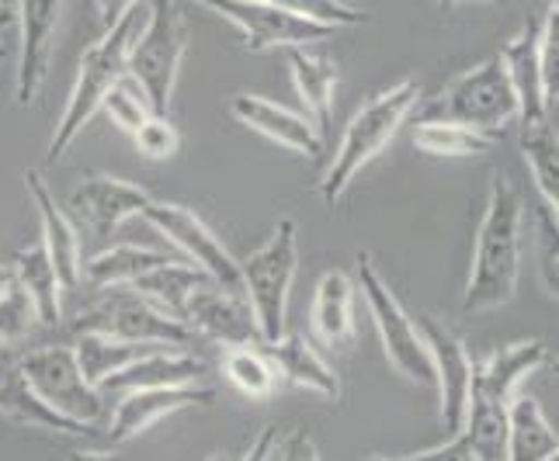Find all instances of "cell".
I'll use <instances>...</instances> for the list:
<instances>
[{"instance_id":"obj_8","label":"cell","mask_w":559,"mask_h":461,"mask_svg":"<svg viewBox=\"0 0 559 461\" xmlns=\"http://www.w3.org/2000/svg\"><path fill=\"white\" fill-rule=\"evenodd\" d=\"M70 333H105L136 343H157V348L188 351L195 330L188 323L167 316L157 302H150L143 292H126V288H105L102 299H94L70 323Z\"/></svg>"},{"instance_id":"obj_39","label":"cell","mask_w":559,"mask_h":461,"mask_svg":"<svg viewBox=\"0 0 559 461\" xmlns=\"http://www.w3.org/2000/svg\"><path fill=\"white\" fill-rule=\"evenodd\" d=\"M538 70H543L546 105H559V11H549L546 25L538 28Z\"/></svg>"},{"instance_id":"obj_7","label":"cell","mask_w":559,"mask_h":461,"mask_svg":"<svg viewBox=\"0 0 559 461\" xmlns=\"http://www.w3.org/2000/svg\"><path fill=\"white\" fill-rule=\"evenodd\" d=\"M417 119H445L462 122L479 132L500 136L518 119V94L500 56H490L479 66L459 73L455 81L435 94V98L417 111Z\"/></svg>"},{"instance_id":"obj_47","label":"cell","mask_w":559,"mask_h":461,"mask_svg":"<svg viewBox=\"0 0 559 461\" xmlns=\"http://www.w3.org/2000/svg\"><path fill=\"white\" fill-rule=\"evenodd\" d=\"M441 8H455V4H462V0H438ZM476 4H490V0H476Z\"/></svg>"},{"instance_id":"obj_3","label":"cell","mask_w":559,"mask_h":461,"mask_svg":"<svg viewBox=\"0 0 559 461\" xmlns=\"http://www.w3.org/2000/svg\"><path fill=\"white\" fill-rule=\"evenodd\" d=\"M417 98H420V84L417 81H403V84H396L390 90L376 94L372 101H365L355 111V119L348 122V129H344L341 146L334 153V163L320 181V198L326 205L341 202V195L358 178V170L369 167L379 153L390 146V139L396 136V129L414 114Z\"/></svg>"},{"instance_id":"obj_5","label":"cell","mask_w":559,"mask_h":461,"mask_svg":"<svg viewBox=\"0 0 559 461\" xmlns=\"http://www.w3.org/2000/svg\"><path fill=\"white\" fill-rule=\"evenodd\" d=\"M188 49L181 0H153L146 22L129 49V76L143 87L153 114H167Z\"/></svg>"},{"instance_id":"obj_6","label":"cell","mask_w":559,"mask_h":461,"mask_svg":"<svg viewBox=\"0 0 559 461\" xmlns=\"http://www.w3.org/2000/svg\"><path fill=\"white\" fill-rule=\"evenodd\" d=\"M355 271H358L355 281L361 288V299H365V305H369L372 323H376L379 340H382V351H385V357H390V364L407 381H414V386L435 389V361L428 351V340H424L420 326L411 319L407 310H403V302L396 299L390 281L379 275L376 260L365 254V250L355 260Z\"/></svg>"},{"instance_id":"obj_42","label":"cell","mask_w":559,"mask_h":461,"mask_svg":"<svg viewBox=\"0 0 559 461\" xmlns=\"http://www.w3.org/2000/svg\"><path fill=\"white\" fill-rule=\"evenodd\" d=\"M400 461H479V458L469 451L466 440H462L459 434H452V437H449L441 448H431V451H417V454H403Z\"/></svg>"},{"instance_id":"obj_43","label":"cell","mask_w":559,"mask_h":461,"mask_svg":"<svg viewBox=\"0 0 559 461\" xmlns=\"http://www.w3.org/2000/svg\"><path fill=\"white\" fill-rule=\"evenodd\" d=\"M136 8H140V0H94V14H98V22H102L105 28L119 25L122 17H126L129 11H136Z\"/></svg>"},{"instance_id":"obj_34","label":"cell","mask_w":559,"mask_h":461,"mask_svg":"<svg viewBox=\"0 0 559 461\" xmlns=\"http://www.w3.org/2000/svg\"><path fill=\"white\" fill-rule=\"evenodd\" d=\"M223 375L229 378V386L250 399H267L278 386V372L272 357L258 351L254 343H240V348H226L223 357Z\"/></svg>"},{"instance_id":"obj_31","label":"cell","mask_w":559,"mask_h":461,"mask_svg":"<svg viewBox=\"0 0 559 461\" xmlns=\"http://www.w3.org/2000/svg\"><path fill=\"white\" fill-rule=\"evenodd\" d=\"M167 257L160 254V250H146V246H111V250H102L98 257H91L84 264V275L94 288H126L132 284L136 278H143L146 271H153V267H160Z\"/></svg>"},{"instance_id":"obj_14","label":"cell","mask_w":559,"mask_h":461,"mask_svg":"<svg viewBox=\"0 0 559 461\" xmlns=\"http://www.w3.org/2000/svg\"><path fill=\"white\" fill-rule=\"evenodd\" d=\"M150 205L153 195L146 187L108 174H91L76 181L70 191V208L76 222H84L94 236H111L126 219L143 216Z\"/></svg>"},{"instance_id":"obj_25","label":"cell","mask_w":559,"mask_h":461,"mask_svg":"<svg viewBox=\"0 0 559 461\" xmlns=\"http://www.w3.org/2000/svg\"><path fill=\"white\" fill-rule=\"evenodd\" d=\"M267 357H272L275 372L288 381V386L320 392L323 399H334V402L341 399V378H337V372L317 354V348L306 337L285 333L282 340L267 343Z\"/></svg>"},{"instance_id":"obj_49","label":"cell","mask_w":559,"mask_h":461,"mask_svg":"<svg viewBox=\"0 0 559 461\" xmlns=\"http://www.w3.org/2000/svg\"><path fill=\"white\" fill-rule=\"evenodd\" d=\"M546 8H549V11H559V0H546Z\"/></svg>"},{"instance_id":"obj_17","label":"cell","mask_w":559,"mask_h":461,"mask_svg":"<svg viewBox=\"0 0 559 461\" xmlns=\"http://www.w3.org/2000/svg\"><path fill=\"white\" fill-rule=\"evenodd\" d=\"M229 108H234V114L247 129L261 132L264 139L302 153V157H320L323 153V136L310 114H299L272 98H261V94H237Z\"/></svg>"},{"instance_id":"obj_1","label":"cell","mask_w":559,"mask_h":461,"mask_svg":"<svg viewBox=\"0 0 559 461\" xmlns=\"http://www.w3.org/2000/svg\"><path fill=\"white\" fill-rule=\"evenodd\" d=\"M522 195L504 174H497L490 181L484 222L476 229L469 284L462 292V310L466 313H490L514 299L518 271H522Z\"/></svg>"},{"instance_id":"obj_44","label":"cell","mask_w":559,"mask_h":461,"mask_svg":"<svg viewBox=\"0 0 559 461\" xmlns=\"http://www.w3.org/2000/svg\"><path fill=\"white\" fill-rule=\"evenodd\" d=\"M17 32V0H0V38Z\"/></svg>"},{"instance_id":"obj_33","label":"cell","mask_w":559,"mask_h":461,"mask_svg":"<svg viewBox=\"0 0 559 461\" xmlns=\"http://www.w3.org/2000/svg\"><path fill=\"white\" fill-rule=\"evenodd\" d=\"M522 157L532 170V181L559 219V132L549 122L522 129Z\"/></svg>"},{"instance_id":"obj_20","label":"cell","mask_w":559,"mask_h":461,"mask_svg":"<svg viewBox=\"0 0 559 461\" xmlns=\"http://www.w3.org/2000/svg\"><path fill=\"white\" fill-rule=\"evenodd\" d=\"M538 25L535 17L522 25L511 43L500 52L504 60V70L511 76V87L518 94V119L525 125H538V122H549V105H546V94H543V70H538Z\"/></svg>"},{"instance_id":"obj_52","label":"cell","mask_w":559,"mask_h":461,"mask_svg":"<svg viewBox=\"0 0 559 461\" xmlns=\"http://www.w3.org/2000/svg\"><path fill=\"white\" fill-rule=\"evenodd\" d=\"M552 375H559V357H556V364H552Z\"/></svg>"},{"instance_id":"obj_35","label":"cell","mask_w":559,"mask_h":461,"mask_svg":"<svg viewBox=\"0 0 559 461\" xmlns=\"http://www.w3.org/2000/svg\"><path fill=\"white\" fill-rule=\"evenodd\" d=\"M535 260L546 292L559 299V219L549 205L535 208Z\"/></svg>"},{"instance_id":"obj_27","label":"cell","mask_w":559,"mask_h":461,"mask_svg":"<svg viewBox=\"0 0 559 461\" xmlns=\"http://www.w3.org/2000/svg\"><path fill=\"white\" fill-rule=\"evenodd\" d=\"M153 351H160L157 343H136V340H119L105 333H73L76 364H81V375L94 389H102L111 375H119L132 361H140Z\"/></svg>"},{"instance_id":"obj_12","label":"cell","mask_w":559,"mask_h":461,"mask_svg":"<svg viewBox=\"0 0 559 461\" xmlns=\"http://www.w3.org/2000/svg\"><path fill=\"white\" fill-rule=\"evenodd\" d=\"M60 14H63V0H17V73H14L17 108H32L46 87L56 32H60Z\"/></svg>"},{"instance_id":"obj_32","label":"cell","mask_w":559,"mask_h":461,"mask_svg":"<svg viewBox=\"0 0 559 461\" xmlns=\"http://www.w3.org/2000/svg\"><path fill=\"white\" fill-rule=\"evenodd\" d=\"M459 437L479 461H508V407H497L484 396H469Z\"/></svg>"},{"instance_id":"obj_46","label":"cell","mask_w":559,"mask_h":461,"mask_svg":"<svg viewBox=\"0 0 559 461\" xmlns=\"http://www.w3.org/2000/svg\"><path fill=\"white\" fill-rule=\"evenodd\" d=\"M17 288V281H14V264H0V302H4L11 292Z\"/></svg>"},{"instance_id":"obj_23","label":"cell","mask_w":559,"mask_h":461,"mask_svg":"<svg viewBox=\"0 0 559 461\" xmlns=\"http://www.w3.org/2000/svg\"><path fill=\"white\" fill-rule=\"evenodd\" d=\"M288 73H293L296 94L306 114L320 129V136H331V114H334V90H337V63L331 56L310 52V46L288 49Z\"/></svg>"},{"instance_id":"obj_11","label":"cell","mask_w":559,"mask_h":461,"mask_svg":"<svg viewBox=\"0 0 559 461\" xmlns=\"http://www.w3.org/2000/svg\"><path fill=\"white\" fill-rule=\"evenodd\" d=\"M195 4L223 14L229 25H234L243 38V46L250 52H264V49H293V46H313L331 38L337 28L310 22V17H299L285 8L267 4V0H195Z\"/></svg>"},{"instance_id":"obj_22","label":"cell","mask_w":559,"mask_h":461,"mask_svg":"<svg viewBox=\"0 0 559 461\" xmlns=\"http://www.w3.org/2000/svg\"><path fill=\"white\" fill-rule=\"evenodd\" d=\"M205 378V364L188 354V351H175V348H160L140 361H132L129 368H122L119 375H111L102 392H136V389H167V386H195V381Z\"/></svg>"},{"instance_id":"obj_51","label":"cell","mask_w":559,"mask_h":461,"mask_svg":"<svg viewBox=\"0 0 559 461\" xmlns=\"http://www.w3.org/2000/svg\"><path fill=\"white\" fill-rule=\"evenodd\" d=\"M4 56H8V46H4V38H0V60H4Z\"/></svg>"},{"instance_id":"obj_48","label":"cell","mask_w":559,"mask_h":461,"mask_svg":"<svg viewBox=\"0 0 559 461\" xmlns=\"http://www.w3.org/2000/svg\"><path fill=\"white\" fill-rule=\"evenodd\" d=\"M209 461H234V458H229V454H212Z\"/></svg>"},{"instance_id":"obj_28","label":"cell","mask_w":559,"mask_h":461,"mask_svg":"<svg viewBox=\"0 0 559 461\" xmlns=\"http://www.w3.org/2000/svg\"><path fill=\"white\" fill-rule=\"evenodd\" d=\"M559 437L535 396H514L508 407V461H549Z\"/></svg>"},{"instance_id":"obj_45","label":"cell","mask_w":559,"mask_h":461,"mask_svg":"<svg viewBox=\"0 0 559 461\" xmlns=\"http://www.w3.org/2000/svg\"><path fill=\"white\" fill-rule=\"evenodd\" d=\"M67 461H126L119 451H70Z\"/></svg>"},{"instance_id":"obj_24","label":"cell","mask_w":559,"mask_h":461,"mask_svg":"<svg viewBox=\"0 0 559 461\" xmlns=\"http://www.w3.org/2000/svg\"><path fill=\"white\" fill-rule=\"evenodd\" d=\"M313 333L320 343L344 351L355 343V281L344 271H326L313 292Z\"/></svg>"},{"instance_id":"obj_40","label":"cell","mask_w":559,"mask_h":461,"mask_svg":"<svg viewBox=\"0 0 559 461\" xmlns=\"http://www.w3.org/2000/svg\"><path fill=\"white\" fill-rule=\"evenodd\" d=\"M35 319V310L28 295L22 292V288H14V292L0 302V348H8V343L28 337V326Z\"/></svg>"},{"instance_id":"obj_50","label":"cell","mask_w":559,"mask_h":461,"mask_svg":"<svg viewBox=\"0 0 559 461\" xmlns=\"http://www.w3.org/2000/svg\"><path fill=\"white\" fill-rule=\"evenodd\" d=\"M369 461H400V458H382V454H372Z\"/></svg>"},{"instance_id":"obj_29","label":"cell","mask_w":559,"mask_h":461,"mask_svg":"<svg viewBox=\"0 0 559 461\" xmlns=\"http://www.w3.org/2000/svg\"><path fill=\"white\" fill-rule=\"evenodd\" d=\"M497 143L490 132H479L445 119H414V146L431 157H484Z\"/></svg>"},{"instance_id":"obj_54","label":"cell","mask_w":559,"mask_h":461,"mask_svg":"<svg viewBox=\"0 0 559 461\" xmlns=\"http://www.w3.org/2000/svg\"><path fill=\"white\" fill-rule=\"evenodd\" d=\"M87 4H91V8H94V0H87Z\"/></svg>"},{"instance_id":"obj_30","label":"cell","mask_w":559,"mask_h":461,"mask_svg":"<svg viewBox=\"0 0 559 461\" xmlns=\"http://www.w3.org/2000/svg\"><path fill=\"white\" fill-rule=\"evenodd\" d=\"M205 281V275L199 271L195 264H181V260H167L160 267H153L143 278L132 281L136 292H143L150 302H157L167 316H175L185 323V310H188V299L191 292Z\"/></svg>"},{"instance_id":"obj_13","label":"cell","mask_w":559,"mask_h":461,"mask_svg":"<svg viewBox=\"0 0 559 461\" xmlns=\"http://www.w3.org/2000/svg\"><path fill=\"white\" fill-rule=\"evenodd\" d=\"M417 326H420L424 340H428V351L435 361V389L441 392V420H445V427L452 434H459L462 420H466V410H469L476 361L469 357L466 343H462L441 319L420 316Z\"/></svg>"},{"instance_id":"obj_19","label":"cell","mask_w":559,"mask_h":461,"mask_svg":"<svg viewBox=\"0 0 559 461\" xmlns=\"http://www.w3.org/2000/svg\"><path fill=\"white\" fill-rule=\"evenodd\" d=\"M0 416H8L11 424L25 427H43L52 434H94L91 424H76V420L49 410L43 399L35 396L28 386V378L22 372V354H14L11 348H0Z\"/></svg>"},{"instance_id":"obj_16","label":"cell","mask_w":559,"mask_h":461,"mask_svg":"<svg viewBox=\"0 0 559 461\" xmlns=\"http://www.w3.org/2000/svg\"><path fill=\"white\" fill-rule=\"evenodd\" d=\"M185 323L195 333L226 343V348H240V343H258L261 340L254 313H250L247 299L226 292V288H219L216 281H209V278L195 288V292H191L188 310H185Z\"/></svg>"},{"instance_id":"obj_15","label":"cell","mask_w":559,"mask_h":461,"mask_svg":"<svg viewBox=\"0 0 559 461\" xmlns=\"http://www.w3.org/2000/svg\"><path fill=\"white\" fill-rule=\"evenodd\" d=\"M216 399L205 386H167V389H136L126 392L115 410H108V437L115 445H126V440L146 434L150 427H157L160 420L170 413H181L191 407H209Z\"/></svg>"},{"instance_id":"obj_38","label":"cell","mask_w":559,"mask_h":461,"mask_svg":"<svg viewBox=\"0 0 559 461\" xmlns=\"http://www.w3.org/2000/svg\"><path fill=\"white\" fill-rule=\"evenodd\" d=\"M132 143H136L140 157L167 160V157H175V153H178L181 136H178V129L167 122V114H150V119L136 132H132Z\"/></svg>"},{"instance_id":"obj_37","label":"cell","mask_w":559,"mask_h":461,"mask_svg":"<svg viewBox=\"0 0 559 461\" xmlns=\"http://www.w3.org/2000/svg\"><path fill=\"white\" fill-rule=\"evenodd\" d=\"M267 4L285 8V11H293L299 17H310V22L331 25V28H355V25L365 22V17H369L361 8L344 4V0H267Z\"/></svg>"},{"instance_id":"obj_41","label":"cell","mask_w":559,"mask_h":461,"mask_svg":"<svg viewBox=\"0 0 559 461\" xmlns=\"http://www.w3.org/2000/svg\"><path fill=\"white\" fill-rule=\"evenodd\" d=\"M267 461H320V451H317V440L310 430H293L285 440H275L272 454Z\"/></svg>"},{"instance_id":"obj_4","label":"cell","mask_w":559,"mask_h":461,"mask_svg":"<svg viewBox=\"0 0 559 461\" xmlns=\"http://www.w3.org/2000/svg\"><path fill=\"white\" fill-rule=\"evenodd\" d=\"M299 271V229L293 219H278L254 254L240 260L243 299L258 323L261 343H275L285 337V310L288 292Z\"/></svg>"},{"instance_id":"obj_9","label":"cell","mask_w":559,"mask_h":461,"mask_svg":"<svg viewBox=\"0 0 559 461\" xmlns=\"http://www.w3.org/2000/svg\"><path fill=\"white\" fill-rule=\"evenodd\" d=\"M22 372L35 396L46 402L49 410L63 413L76 424L98 427V420H108L105 392L94 389L81 375L73 343H49V348H35L22 354Z\"/></svg>"},{"instance_id":"obj_26","label":"cell","mask_w":559,"mask_h":461,"mask_svg":"<svg viewBox=\"0 0 559 461\" xmlns=\"http://www.w3.org/2000/svg\"><path fill=\"white\" fill-rule=\"evenodd\" d=\"M14 281L28 295L35 319L43 326H56L63 319V284L56 267L46 254L43 240L28 243L22 254L14 257Z\"/></svg>"},{"instance_id":"obj_36","label":"cell","mask_w":559,"mask_h":461,"mask_svg":"<svg viewBox=\"0 0 559 461\" xmlns=\"http://www.w3.org/2000/svg\"><path fill=\"white\" fill-rule=\"evenodd\" d=\"M102 111H105L108 119H111L115 125H119V129H126V132H136V129L150 119V114H153V108H150V101H146L143 87H140L136 81H132L129 73L105 94Z\"/></svg>"},{"instance_id":"obj_10","label":"cell","mask_w":559,"mask_h":461,"mask_svg":"<svg viewBox=\"0 0 559 461\" xmlns=\"http://www.w3.org/2000/svg\"><path fill=\"white\" fill-rule=\"evenodd\" d=\"M143 219L153 229H160V233L167 236V243H175L181 250V257L188 264H195L209 281H216L219 288H226V292H234V295H243L240 260L229 254V250L223 246V240L212 233V229L191 213V208L153 198V205L143 213Z\"/></svg>"},{"instance_id":"obj_21","label":"cell","mask_w":559,"mask_h":461,"mask_svg":"<svg viewBox=\"0 0 559 461\" xmlns=\"http://www.w3.org/2000/svg\"><path fill=\"white\" fill-rule=\"evenodd\" d=\"M549 351L543 340H518L508 348L493 351L487 361L476 364L473 372V396H484L497 407H511V399L522 386V378L532 375L538 364H546Z\"/></svg>"},{"instance_id":"obj_2","label":"cell","mask_w":559,"mask_h":461,"mask_svg":"<svg viewBox=\"0 0 559 461\" xmlns=\"http://www.w3.org/2000/svg\"><path fill=\"white\" fill-rule=\"evenodd\" d=\"M143 28L140 8L129 11L119 25L105 28V35L94 46L84 49L81 66H76V81L70 87V98L63 105L60 122L52 129V143L46 149V163H60L76 136L87 129V122L102 111L105 94L122 81L129 70V49L136 43V35Z\"/></svg>"},{"instance_id":"obj_18","label":"cell","mask_w":559,"mask_h":461,"mask_svg":"<svg viewBox=\"0 0 559 461\" xmlns=\"http://www.w3.org/2000/svg\"><path fill=\"white\" fill-rule=\"evenodd\" d=\"M25 187H28L35 213H38V222H43V246L56 267V275H60V284L76 288L84 275V264H81V236H76L73 219L63 213L60 202L52 198V191L38 170H28Z\"/></svg>"},{"instance_id":"obj_53","label":"cell","mask_w":559,"mask_h":461,"mask_svg":"<svg viewBox=\"0 0 559 461\" xmlns=\"http://www.w3.org/2000/svg\"><path fill=\"white\" fill-rule=\"evenodd\" d=\"M549 461H559V448H556V451H552V458H549Z\"/></svg>"}]
</instances>
